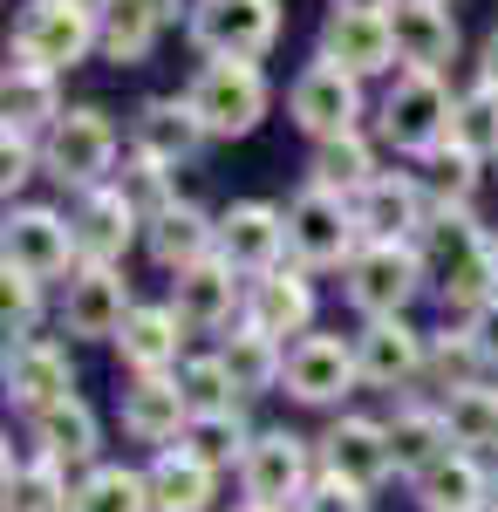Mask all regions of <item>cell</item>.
Returning <instances> with one entry per match:
<instances>
[{"label": "cell", "instance_id": "6da1fadb", "mask_svg": "<svg viewBox=\"0 0 498 512\" xmlns=\"http://www.w3.org/2000/svg\"><path fill=\"white\" fill-rule=\"evenodd\" d=\"M417 253H423V274L437 280V294H444V308L478 315V308L498 294L492 233H485L471 212H430L423 233H417Z\"/></svg>", "mask_w": 498, "mask_h": 512}, {"label": "cell", "instance_id": "7a4b0ae2", "mask_svg": "<svg viewBox=\"0 0 498 512\" xmlns=\"http://www.w3.org/2000/svg\"><path fill=\"white\" fill-rule=\"evenodd\" d=\"M369 239H362V219H355V198L342 192H321V185H301V192L287 198V260L307 267V274H321V267H342L362 253Z\"/></svg>", "mask_w": 498, "mask_h": 512}, {"label": "cell", "instance_id": "3957f363", "mask_svg": "<svg viewBox=\"0 0 498 512\" xmlns=\"http://www.w3.org/2000/svg\"><path fill=\"white\" fill-rule=\"evenodd\" d=\"M451 123H458V96L444 89V76H423V69H403L376 110L383 144H396L403 158H430L437 144H451Z\"/></svg>", "mask_w": 498, "mask_h": 512}, {"label": "cell", "instance_id": "277c9868", "mask_svg": "<svg viewBox=\"0 0 498 512\" xmlns=\"http://www.w3.org/2000/svg\"><path fill=\"white\" fill-rule=\"evenodd\" d=\"M116 151H123V137H116L110 110H96V103H76L69 117H62L55 130H48V137H41V171H48L55 185L96 192V185H110V178H116Z\"/></svg>", "mask_w": 498, "mask_h": 512}, {"label": "cell", "instance_id": "5b68a950", "mask_svg": "<svg viewBox=\"0 0 498 512\" xmlns=\"http://www.w3.org/2000/svg\"><path fill=\"white\" fill-rule=\"evenodd\" d=\"M185 35L205 62H260L280 41V0H192Z\"/></svg>", "mask_w": 498, "mask_h": 512}, {"label": "cell", "instance_id": "8992f818", "mask_svg": "<svg viewBox=\"0 0 498 512\" xmlns=\"http://www.w3.org/2000/svg\"><path fill=\"white\" fill-rule=\"evenodd\" d=\"M423 253L417 239H369L355 260H348V308L362 321H389L403 315L423 294Z\"/></svg>", "mask_w": 498, "mask_h": 512}, {"label": "cell", "instance_id": "52a82bcc", "mask_svg": "<svg viewBox=\"0 0 498 512\" xmlns=\"http://www.w3.org/2000/svg\"><path fill=\"white\" fill-rule=\"evenodd\" d=\"M185 96H192L205 137H246V130H260L273 89H267V69L260 62H205Z\"/></svg>", "mask_w": 498, "mask_h": 512}, {"label": "cell", "instance_id": "ba28073f", "mask_svg": "<svg viewBox=\"0 0 498 512\" xmlns=\"http://www.w3.org/2000/svg\"><path fill=\"white\" fill-rule=\"evenodd\" d=\"M0 267H14V274L28 280H62L76 274V226L55 212V205H14L7 212V226H0Z\"/></svg>", "mask_w": 498, "mask_h": 512}, {"label": "cell", "instance_id": "9c48e42d", "mask_svg": "<svg viewBox=\"0 0 498 512\" xmlns=\"http://www.w3.org/2000/svg\"><path fill=\"white\" fill-rule=\"evenodd\" d=\"M7 48L28 55V62H41L48 76H62V69H76L89 48H103V21H89L69 0H28V7L14 14V41H7Z\"/></svg>", "mask_w": 498, "mask_h": 512}, {"label": "cell", "instance_id": "30bf717a", "mask_svg": "<svg viewBox=\"0 0 498 512\" xmlns=\"http://www.w3.org/2000/svg\"><path fill=\"white\" fill-rule=\"evenodd\" d=\"M314 444L294 431H260L253 437V451H246V465H239V492H246V506H273V512H294L307 499V485H314Z\"/></svg>", "mask_w": 498, "mask_h": 512}, {"label": "cell", "instance_id": "8fae6325", "mask_svg": "<svg viewBox=\"0 0 498 512\" xmlns=\"http://www.w3.org/2000/svg\"><path fill=\"white\" fill-rule=\"evenodd\" d=\"M287 117L301 123L314 144H328V137H355V123H362V82L314 55L301 76H294V89H287Z\"/></svg>", "mask_w": 498, "mask_h": 512}, {"label": "cell", "instance_id": "7c38bea8", "mask_svg": "<svg viewBox=\"0 0 498 512\" xmlns=\"http://www.w3.org/2000/svg\"><path fill=\"white\" fill-rule=\"evenodd\" d=\"M130 315H137V301H130L123 267H76L62 280V328L82 342H116Z\"/></svg>", "mask_w": 498, "mask_h": 512}, {"label": "cell", "instance_id": "4fadbf2b", "mask_svg": "<svg viewBox=\"0 0 498 512\" xmlns=\"http://www.w3.org/2000/svg\"><path fill=\"white\" fill-rule=\"evenodd\" d=\"M321 472L355 485V492H383L396 478V451H389V424L376 417H335L321 437Z\"/></svg>", "mask_w": 498, "mask_h": 512}, {"label": "cell", "instance_id": "5bb4252c", "mask_svg": "<svg viewBox=\"0 0 498 512\" xmlns=\"http://www.w3.org/2000/svg\"><path fill=\"white\" fill-rule=\"evenodd\" d=\"M219 260L239 280H260L273 267H287V212L267 198H246L219 219Z\"/></svg>", "mask_w": 498, "mask_h": 512}, {"label": "cell", "instance_id": "9a60e30c", "mask_svg": "<svg viewBox=\"0 0 498 512\" xmlns=\"http://www.w3.org/2000/svg\"><path fill=\"white\" fill-rule=\"evenodd\" d=\"M0 383H7V403H14V410L41 417V410H55V403L76 396V369H69V355L55 349L48 335H35V342H7Z\"/></svg>", "mask_w": 498, "mask_h": 512}, {"label": "cell", "instance_id": "2e32d148", "mask_svg": "<svg viewBox=\"0 0 498 512\" xmlns=\"http://www.w3.org/2000/svg\"><path fill=\"white\" fill-rule=\"evenodd\" d=\"M355 369H362L369 390H403V383H417L423 369H430V342H423L403 315L362 321V335H355Z\"/></svg>", "mask_w": 498, "mask_h": 512}, {"label": "cell", "instance_id": "e0dca14e", "mask_svg": "<svg viewBox=\"0 0 498 512\" xmlns=\"http://www.w3.org/2000/svg\"><path fill=\"white\" fill-rule=\"evenodd\" d=\"M287 396L294 403H342L355 383H362V369H355V342L342 335H301L294 349H287Z\"/></svg>", "mask_w": 498, "mask_h": 512}, {"label": "cell", "instance_id": "ac0fdd59", "mask_svg": "<svg viewBox=\"0 0 498 512\" xmlns=\"http://www.w3.org/2000/svg\"><path fill=\"white\" fill-rule=\"evenodd\" d=\"M69 226H76V260L82 267H116V260L130 253V239L144 233V219L130 212V198L116 192V185L82 192L76 212H69Z\"/></svg>", "mask_w": 498, "mask_h": 512}, {"label": "cell", "instance_id": "d6986e66", "mask_svg": "<svg viewBox=\"0 0 498 512\" xmlns=\"http://www.w3.org/2000/svg\"><path fill=\"white\" fill-rule=\"evenodd\" d=\"M314 55L335 62V69H348L355 82L389 76V69H396V28H389V14H328Z\"/></svg>", "mask_w": 498, "mask_h": 512}, {"label": "cell", "instance_id": "ffe728a7", "mask_svg": "<svg viewBox=\"0 0 498 512\" xmlns=\"http://www.w3.org/2000/svg\"><path fill=\"white\" fill-rule=\"evenodd\" d=\"M198 144H205V123H198L192 96H144L137 117H130V151L137 158H157V164H192Z\"/></svg>", "mask_w": 498, "mask_h": 512}, {"label": "cell", "instance_id": "44dd1931", "mask_svg": "<svg viewBox=\"0 0 498 512\" xmlns=\"http://www.w3.org/2000/svg\"><path fill=\"white\" fill-rule=\"evenodd\" d=\"M185 424H192V396L178 383V369L171 376H130L123 383V431L137 437V444L171 451L185 437Z\"/></svg>", "mask_w": 498, "mask_h": 512}, {"label": "cell", "instance_id": "7402d4cb", "mask_svg": "<svg viewBox=\"0 0 498 512\" xmlns=\"http://www.w3.org/2000/svg\"><path fill=\"white\" fill-rule=\"evenodd\" d=\"M171 308H178V321H185L192 335H219V328H232V315L246 321V280H239L226 260L212 253L205 267L178 274V287H171Z\"/></svg>", "mask_w": 498, "mask_h": 512}, {"label": "cell", "instance_id": "603a6c76", "mask_svg": "<svg viewBox=\"0 0 498 512\" xmlns=\"http://www.w3.org/2000/svg\"><path fill=\"white\" fill-rule=\"evenodd\" d=\"M355 219H362V239H417L430 219V192L417 171H383L355 198Z\"/></svg>", "mask_w": 498, "mask_h": 512}, {"label": "cell", "instance_id": "cb8c5ba5", "mask_svg": "<svg viewBox=\"0 0 498 512\" xmlns=\"http://www.w3.org/2000/svg\"><path fill=\"white\" fill-rule=\"evenodd\" d=\"M389 28H396V62H403V69L437 76V69L458 55V21H451V0H403V7L389 14Z\"/></svg>", "mask_w": 498, "mask_h": 512}, {"label": "cell", "instance_id": "d4e9b609", "mask_svg": "<svg viewBox=\"0 0 498 512\" xmlns=\"http://www.w3.org/2000/svg\"><path fill=\"white\" fill-rule=\"evenodd\" d=\"M185 321L171 301H144L137 315L123 321V335H116V355H123V369L130 376H171L178 369V349H185Z\"/></svg>", "mask_w": 498, "mask_h": 512}, {"label": "cell", "instance_id": "484cf974", "mask_svg": "<svg viewBox=\"0 0 498 512\" xmlns=\"http://www.w3.org/2000/svg\"><path fill=\"white\" fill-rule=\"evenodd\" d=\"M246 321L260 328V335H307V321H314V280L307 267H273V274L246 280Z\"/></svg>", "mask_w": 498, "mask_h": 512}, {"label": "cell", "instance_id": "4316f807", "mask_svg": "<svg viewBox=\"0 0 498 512\" xmlns=\"http://www.w3.org/2000/svg\"><path fill=\"white\" fill-rule=\"evenodd\" d=\"M144 246H151V260L164 267V274H192V267H205V260L219 253V219L178 198L164 219L144 226Z\"/></svg>", "mask_w": 498, "mask_h": 512}, {"label": "cell", "instance_id": "83f0119b", "mask_svg": "<svg viewBox=\"0 0 498 512\" xmlns=\"http://www.w3.org/2000/svg\"><path fill=\"white\" fill-rule=\"evenodd\" d=\"M0 96H7V123H14V130H28V137H48L55 123L69 117V103H62L55 76H48L41 62H28V55H14V48H7V76H0Z\"/></svg>", "mask_w": 498, "mask_h": 512}, {"label": "cell", "instance_id": "f1b7e54d", "mask_svg": "<svg viewBox=\"0 0 498 512\" xmlns=\"http://www.w3.org/2000/svg\"><path fill=\"white\" fill-rule=\"evenodd\" d=\"M389 451H396V472L417 485L430 465H444L458 444H451V424H444V410L437 403H403L396 417H389Z\"/></svg>", "mask_w": 498, "mask_h": 512}, {"label": "cell", "instance_id": "f546056e", "mask_svg": "<svg viewBox=\"0 0 498 512\" xmlns=\"http://www.w3.org/2000/svg\"><path fill=\"white\" fill-rule=\"evenodd\" d=\"M178 7H185V0H116V14L103 21V62L137 69L157 48V35L178 21Z\"/></svg>", "mask_w": 498, "mask_h": 512}, {"label": "cell", "instance_id": "4dcf8cb0", "mask_svg": "<svg viewBox=\"0 0 498 512\" xmlns=\"http://www.w3.org/2000/svg\"><path fill=\"white\" fill-rule=\"evenodd\" d=\"M144 478H151V506L157 512H212V499H219V472H212V465H198L185 444L157 451Z\"/></svg>", "mask_w": 498, "mask_h": 512}, {"label": "cell", "instance_id": "1f68e13d", "mask_svg": "<svg viewBox=\"0 0 498 512\" xmlns=\"http://www.w3.org/2000/svg\"><path fill=\"white\" fill-rule=\"evenodd\" d=\"M417 506L423 512H492V472L471 451H451L444 465H430L417 478Z\"/></svg>", "mask_w": 498, "mask_h": 512}, {"label": "cell", "instance_id": "d6a6232c", "mask_svg": "<svg viewBox=\"0 0 498 512\" xmlns=\"http://www.w3.org/2000/svg\"><path fill=\"white\" fill-rule=\"evenodd\" d=\"M0 485H7V512H69L76 499V485H69V465H55V458H14V444H7V458H0Z\"/></svg>", "mask_w": 498, "mask_h": 512}, {"label": "cell", "instance_id": "836d02e7", "mask_svg": "<svg viewBox=\"0 0 498 512\" xmlns=\"http://www.w3.org/2000/svg\"><path fill=\"white\" fill-rule=\"evenodd\" d=\"M35 451L41 458H55V465H89L96 451H103V424H96V410L69 396V403H55V410H41L35 417Z\"/></svg>", "mask_w": 498, "mask_h": 512}, {"label": "cell", "instance_id": "e575fe53", "mask_svg": "<svg viewBox=\"0 0 498 512\" xmlns=\"http://www.w3.org/2000/svg\"><path fill=\"white\" fill-rule=\"evenodd\" d=\"M219 362H226L232 390L239 396H267L280 376H287V349L273 342V335H260L253 321H239L226 342H219Z\"/></svg>", "mask_w": 498, "mask_h": 512}, {"label": "cell", "instance_id": "d590c367", "mask_svg": "<svg viewBox=\"0 0 498 512\" xmlns=\"http://www.w3.org/2000/svg\"><path fill=\"white\" fill-rule=\"evenodd\" d=\"M376 178H383V171H376V151H369V137H362V130H355V137H328V144H314L307 185L342 192V198H362Z\"/></svg>", "mask_w": 498, "mask_h": 512}, {"label": "cell", "instance_id": "8d00e7d4", "mask_svg": "<svg viewBox=\"0 0 498 512\" xmlns=\"http://www.w3.org/2000/svg\"><path fill=\"white\" fill-rule=\"evenodd\" d=\"M444 424H451V444L458 451H485V444H498V383H485V376H471V383H458V390H444Z\"/></svg>", "mask_w": 498, "mask_h": 512}, {"label": "cell", "instance_id": "74e56055", "mask_svg": "<svg viewBox=\"0 0 498 512\" xmlns=\"http://www.w3.org/2000/svg\"><path fill=\"white\" fill-rule=\"evenodd\" d=\"M253 437L260 431H246V417L239 410H205V417H192L185 424V451H192L198 465H212V472H239L246 465V451H253Z\"/></svg>", "mask_w": 498, "mask_h": 512}, {"label": "cell", "instance_id": "f35d334b", "mask_svg": "<svg viewBox=\"0 0 498 512\" xmlns=\"http://www.w3.org/2000/svg\"><path fill=\"white\" fill-rule=\"evenodd\" d=\"M69 512H157L151 506V478L130 472V465H96V472L76 478Z\"/></svg>", "mask_w": 498, "mask_h": 512}, {"label": "cell", "instance_id": "ab89813d", "mask_svg": "<svg viewBox=\"0 0 498 512\" xmlns=\"http://www.w3.org/2000/svg\"><path fill=\"white\" fill-rule=\"evenodd\" d=\"M478 164L458 137L451 144H437L430 158H423V192H430V212H471V192H478Z\"/></svg>", "mask_w": 498, "mask_h": 512}, {"label": "cell", "instance_id": "60d3db41", "mask_svg": "<svg viewBox=\"0 0 498 512\" xmlns=\"http://www.w3.org/2000/svg\"><path fill=\"white\" fill-rule=\"evenodd\" d=\"M110 185L130 198V212H137L144 226H151V219H164V212L178 205V171H171V164H157V158H137V151L123 158V171H116Z\"/></svg>", "mask_w": 498, "mask_h": 512}, {"label": "cell", "instance_id": "b9f144b4", "mask_svg": "<svg viewBox=\"0 0 498 512\" xmlns=\"http://www.w3.org/2000/svg\"><path fill=\"white\" fill-rule=\"evenodd\" d=\"M451 137H458L471 158H498V89L492 82H471L458 96V123H451Z\"/></svg>", "mask_w": 498, "mask_h": 512}, {"label": "cell", "instance_id": "7bdbcfd3", "mask_svg": "<svg viewBox=\"0 0 498 512\" xmlns=\"http://www.w3.org/2000/svg\"><path fill=\"white\" fill-rule=\"evenodd\" d=\"M178 383H185V396H192V417H205V410H232V376L219 355H192V362H178Z\"/></svg>", "mask_w": 498, "mask_h": 512}, {"label": "cell", "instance_id": "ee69618b", "mask_svg": "<svg viewBox=\"0 0 498 512\" xmlns=\"http://www.w3.org/2000/svg\"><path fill=\"white\" fill-rule=\"evenodd\" d=\"M0 321H7V342H35V321H41V280L0 267Z\"/></svg>", "mask_w": 498, "mask_h": 512}, {"label": "cell", "instance_id": "f6af8a7d", "mask_svg": "<svg viewBox=\"0 0 498 512\" xmlns=\"http://www.w3.org/2000/svg\"><path fill=\"white\" fill-rule=\"evenodd\" d=\"M35 164H41V137L14 130V123H0V192L14 198L28 178H35Z\"/></svg>", "mask_w": 498, "mask_h": 512}, {"label": "cell", "instance_id": "bcb514c9", "mask_svg": "<svg viewBox=\"0 0 498 512\" xmlns=\"http://www.w3.org/2000/svg\"><path fill=\"white\" fill-rule=\"evenodd\" d=\"M294 512H369V492H355V485H342V478H314V485H307V499Z\"/></svg>", "mask_w": 498, "mask_h": 512}, {"label": "cell", "instance_id": "7dc6e473", "mask_svg": "<svg viewBox=\"0 0 498 512\" xmlns=\"http://www.w3.org/2000/svg\"><path fill=\"white\" fill-rule=\"evenodd\" d=\"M464 335H471L478 362H485V369H498V294L478 308V315H464Z\"/></svg>", "mask_w": 498, "mask_h": 512}, {"label": "cell", "instance_id": "c3c4849f", "mask_svg": "<svg viewBox=\"0 0 498 512\" xmlns=\"http://www.w3.org/2000/svg\"><path fill=\"white\" fill-rule=\"evenodd\" d=\"M403 0H328V14H396Z\"/></svg>", "mask_w": 498, "mask_h": 512}, {"label": "cell", "instance_id": "681fc988", "mask_svg": "<svg viewBox=\"0 0 498 512\" xmlns=\"http://www.w3.org/2000/svg\"><path fill=\"white\" fill-rule=\"evenodd\" d=\"M478 82H492V89H498V28L485 35V55H478Z\"/></svg>", "mask_w": 498, "mask_h": 512}, {"label": "cell", "instance_id": "f907efd6", "mask_svg": "<svg viewBox=\"0 0 498 512\" xmlns=\"http://www.w3.org/2000/svg\"><path fill=\"white\" fill-rule=\"evenodd\" d=\"M69 7H82L89 21H110V14H116V0H69Z\"/></svg>", "mask_w": 498, "mask_h": 512}, {"label": "cell", "instance_id": "816d5d0a", "mask_svg": "<svg viewBox=\"0 0 498 512\" xmlns=\"http://www.w3.org/2000/svg\"><path fill=\"white\" fill-rule=\"evenodd\" d=\"M492 512H498V465H492Z\"/></svg>", "mask_w": 498, "mask_h": 512}, {"label": "cell", "instance_id": "f5cc1de1", "mask_svg": "<svg viewBox=\"0 0 498 512\" xmlns=\"http://www.w3.org/2000/svg\"><path fill=\"white\" fill-rule=\"evenodd\" d=\"M492 267H498V226H492Z\"/></svg>", "mask_w": 498, "mask_h": 512}, {"label": "cell", "instance_id": "db71d44e", "mask_svg": "<svg viewBox=\"0 0 498 512\" xmlns=\"http://www.w3.org/2000/svg\"><path fill=\"white\" fill-rule=\"evenodd\" d=\"M239 512H273V506H239Z\"/></svg>", "mask_w": 498, "mask_h": 512}]
</instances>
